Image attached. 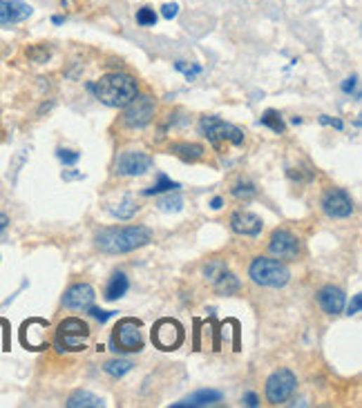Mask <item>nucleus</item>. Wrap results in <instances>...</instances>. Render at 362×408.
<instances>
[{
  "label": "nucleus",
  "mask_w": 362,
  "mask_h": 408,
  "mask_svg": "<svg viewBox=\"0 0 362 408\" xmlns=\"http://www.w3.org/2000/svg\"><path fill=\"white\" fill-rule=\"evenodd\" d=\"M90 326L79 317H67L56 328V348L60 353H81L85 350V339L90 337Z\"/></svg>",
  "instance_id": "5"
},
{
  "label": "nucleus",
  "mask_w": 362,
  "mask_h": 408,
  "mask_svg": "<svg viewBox=\"0 0 362 408\" xmlns=\"http://www.w3.org/2000/svg\"><path fill=\"white\" fill-rule=\"evenodd\" d=\"M181 185L177 181H170V178L164 174V172H159V181L153 185V187H148L143 190V195L146 197H155V195H164V192H172V190H179Z\"/></svg>",
  "instance_id": "23"
},
{
  "label": "nucleus",
  "mask_w": 362,
  "mask_h": 408,
  "mask_svg": "<svg viewBox=\"0 0 362 408\" xmlns=\"http://www.w3.org/2000/svg\"><path fill=\"white\" fill-rule=\"evenodd\" d=\"M34 9L20 0H0V27H11L22 20H27Z\"/></svg>",
  "instance_id": "13"
},
{
  "label": "nucleus",
  "mask_w": 362,
  "mask_h": 408,
  "mask_svg": "<svg viewBox=\"0 0 362 408\" xmlns=\"http://www.w3.org/2000/svg\"><path fill=\"white\" fill-rule=\"evenodd\" d=\"M259 125L269 127V130H273L276 134H284V130H286V125H284V121H282V114L276 112V110H266L264 114H261Z\"/></svg>",
  "instance_id": "24"
},
{
  "label": "nucleus",
  "mask_w": 362,
  "mask_h": 408,
  "mask_svg": "<svg viewBox=\"0 0 362 408\" xmlns=\"http://www.w3.org/2000/svg\"><path fill=\"white\" fill-rule=\"evenodd\" d=\"M27 56L32 58V60H36V62H45L47 58H49V49H45V47H32V49H27Z\"/></svg>",
  "instance_id": "32"
},
{
  "label": "nucleus",
  "mask_w": 362,
  "mask_h": 408,
  "mask_svg": "<svg viewBox=\"0 0 362 408\" xmlns=\"http://www.w3.org/2000/svg\"><path fill=\"white\" fill-rule=\"evenodd\" d=\"M87 89L101 100L103 105L108 107H126L130 100L139 94V85H136V79H132L130 74L123 72H112L101 76L96 83H90Z\"/></svg>",
  "instance_id": "2"
},
{
  "label": "nucleus",
  "mask_w": 362,
  "mask_h": 408,
  "mask_svg": "<svg viewBox=\"0 0 362 408\" xmlns=\"http://www.w3.org/2000/svg\"><path fill=\"white\" fill-rule=\"evenodd\" d=\"M136 25H141V27H155L157 11L153 7H141L139 11H136Z\"/></svg>",
  "instance_id": "28"
},
{
  "label": "nucleus",
  "mask_w": 362,
  "mask_h": 408,
  "mask_svg": "<svg viewBox=\"0 0 362 408\" xmlns=\"http://www.w3.org/2000/svg\"><path fill=\"white\" fill-rule=\"evenodd\" d=\"M132 368H134V364L128 362V360H110V362L103 366V371H105L110 377L121 379V377H126V375L132 371Z\"/></svg>",
  "instance_id": "25"
},
{
  "label": "nucleus",
  "mask_w": 362,
  "mask_h": 408,
  "mask_svg": "<svg viewBox=\"0 0 362 408\" xmlns=\"http://www.w3.org/2000/svg\"><path fill=\"white\" fill-rule=\"evenodd\" d=\"M297 388V377L289 371V368H280V371L273 373L269 379H266V400L271 404H284L286 400L291 397Z\"/></svg>",
  "instance_id": "8"
},
{
  "label": "nucleus",
  "mask_w": 362,
  "mask_h": 408,
  "mask_svg": "<svg viewBox=\"0 0 362 408\" xmlns=\"http://www.w3.org/2000/svg\"><path fill=\"white\" fill-rule=\"evenodd\" d=\"M248 277H251L253 284H257V286L284 288L291 279V270L280 259L255 257L251 261V265H248Z\"/></svg>",
  "instance_id": "3"
},
{
  "label": "nucleus",
  "mask_w": 362,
  "mask_h": 408,
  "mask_svg": "<svg viewBox=\"0 0 362 408\" xmlns=\"http://www.w3.org/2000/svg\"><path fill=\"white\" fill-rule=\"evenodd\" d=\"M136 212H139V203H136L134 197H123L119 208H112V216H117V219H121V221L132 219Z\"/></svg>",
  "instance_id": "22"
},
{
  "label": "nucleus",
  "mask_w": 362,
  "mask_h": 408,
  "mask_svg": "<svg viewBox=\"0 0 362 408\" xmlns=\"http://www.w3.org/2000/svg\"><path fill=\"white\" fill-rule=\"evenodd\" d=\"M320 123L322 125H333L335 130H344V123L340 119H331V117H320Z\"/></svg>",
  "instance_id": "36"
},
{
  "label": "nucleus",
  "mask_w": 362,
  "mask_h": 408,
  "mask_svg": "<svg viewBox=\"0 0 362 408\" xmlns=\"http://www.w3.org/2000/svg\"><path fill=\"white\" fill-rule=\"evenodd\" d=\"M157 208H159L161 212H179V210L183 208V199H181V197H172V195L161 197V199L157 201Z\"/></svg>",
  "instance_id": "27"
},
{
  "label": "nucleus",
  "mask_w": 362,
  "mask_h": 408,
  "mask_svg": "<svg viewBox=\"0 0 362 408\" xmlns=\"http://www.w3.org/2000/svg\"><path fill=\"white\" fill-rule=\"evenodd\" d=\"M224 395L219 390H213V388H208V390H197L195 395H190L188 400H183L179 404H174V408H181V406H213L217 402H221Z\"/></svg>",
  "instance_id": "17"
},
{
  "label": "nucleus",
  "mask_w": 362,
  "mask_h": 408,
  "mask_svg": "<svg viewBox=\"0 0 362 408\" xmlns=\"http://www.w3.org/2000/svg\"><path fill=\"white\" fill-rule=\"evenodd\" d=\"M183 326L177 320H159L153 326V343L159 350H177L183 343Z\"/></svg>",
  "instance_id": "9"
},
{
  "label": "nucleus",
  "mask_w": 362,
  "mask_h": 408,
  "mask_svg": "<svg viewBox=\"0 0 362 408\" xmlns=\"http://www.w3.org/2000/svg\"><path fill=\"white\" fill-rule=\"evenodd\" d=\"M199 134L208 138V143L217 150L221 147V143H231V145L244 143V132L240 127L226 123L219 117H202V121H199Z\"/></svg>",
  "instance_id": "4"
},
{
  "label": "nucleus",
  "mask_w": 362,
  "mask_h": 408,
  "mask_svg": "<svg viewBox=\"0 0 362 408\" xmlns=\"http://www.w3.org/2000/svg\"><path fill=\"white\" fill-rule=\"evenodd\" d=\"M215 286V290L219 292V295H233V292L240 290V279H237L233 272L228 270H221L213 282H210Z\"/></svg>",
  "instance_id": "21"
},
{
  "label": "nucleus",
  "mask_w": 362,
  "mask_h": 408,
  "mask_svg": "<svg viewBox=\"0 0 362 408\" xmlns=\"http://www.w3.org/2000/svg\"><path fill=\"white\" fill-rule=\"evenodd\" d=\"M362 308V295H354L351 303H349V308H347V315H358Z\"/></svg>",
  "instance_id": "35"
},
{
  "label": "nucleus",
  "mask_w": 362,
  "mask_h": 408,
  "mask_svg": "<svg viewBox=\"0 0 362 408\" xmlns=\"http://www.w3.org/2000/svg\"><path fill=\"white\" fill-rule=\"evenodd\" d=\"M356 87H358V76H351V79H347L342 83V92L351 94V92H356ZM356 96H360V92H356Z\"/></svg>",
  "instance_id": "34"
},
{
  "label": "nucleus",
  "mask_w": 362,
  "mask_h": 408,
  "mask_svg": "<svg viewBox=\"0 0 362 408\" xmlns=\"http://www.w3.org/2000/svg\"><path fill=\"white\" fill-rule=\"evenodd\" d=\"M174 70H177V72H183V76H186L188 81H195V79H197V74H202V65H190V67H188L183 60H177V62H174Z\"/></svg>",
  "instance_id": "29"
},
{
  "label": "nucleus",
  "mask_w": 362,
  "mask_h": 408,
  "mask_svg": "<svg viewBox=\"0 0 362 408\" xmlns=\"http://www.w3.org/2000/svg\"><path fill=\"white\" fill-rule=\"evenodd\" d=\"M153 241V232L146 225H112L96 235L94 244L105 254H126L139 250Z\"/></svg>",
  "instance_id": "1"
},
{
  "label": "nucleus",
  "mask_w": 362,
  "mask_h": 408,
  "mask_svg": "<svg viewBox=\"0 0 362 408\" xmlns=\"http://www.w3.org/2000/svg\"><path fill=\"white\" fill-rule=\"evenodd\" d=\"M269 250L273 257L282 261H295L299 257V239L286 230V228H278L269 239Z\"/></svg>",
  "instance_id": "10"
},
{
  "label": "nucleus",
  "mask_w": 362,
  "mask_h": 408,
  "mask_svg": "<svg viewBox=\"0 0 362 408\" xmlns=\"http://www.w3.org/2000/svg\"><path fill=\"white\" fill-rule=\"evenodd\" d=\"M94 288L90 284H74L65 290L63 305L70 310H87L94 303Z\"/></svg>",
  "instance_id": "14"
},
{
  "label": "nucleus",
  "mask_w": 362,
  "mask_h": 408,
  "mask_svg": "<svg viewBox=\"0 0 362 408\" xmlns=\"http://www.w3.org/2000/svg\"><path fill=\"white\" fill-rule=\"evenodd\" d=\"M318 303L327 315H340L344 310V303H347L344 290L338 286H324L318 292Z\"/></svg>",
  "instance_id": "16"
},
{
  "label": "nucleus",
  "mask_w": 362,
  "mask_h": 408,
  "mask_svg": "<svg viewBox=\"0 0 362 408\" xmlns=\"http://www.w3.org/2000/svg\"><path fill=\"white\" fill-rule=\"evenodd\" d=\"M170 152L174 157H179L181 161H186V163H195V161H199L204 157V147L197 145V143H172Z\"/></svg>",
  "instance_id": "19"
},
{
  "label": "nucleus",
  "mask_w": 362,
  "mask_h": 408,
  "mask_svg": "<svg viewBox=\"0 0 362 408\" xmlns=\"http://www.w3.org/2000/svg\"><path fill=\"white\" fill-rule=\"evenodd\" d=\"M87 310H90V315L94 317L96 322H101V324H105V322L110 320V317H115V315H117V312H112V310H101V308H96L94 303H92V305H90V308H87Z\"/></svg>",
  "instance_id": "31"
},
{
  "label": "nucleus",
  "mask_w": 362,
  "mask_h": 408,
  "mask_svg": "<svg viewBox=\"0 0 362 408\" xmlns=\"http://www.w3.org/2000/svg\"><path fill=\"white\" fill-rule=\"evenodd\" d=\"M67 406L70 408H101V406H105V402L101 397H96V395L90 390H77L67 400Z\"/></svg>",
  "instance_id": "20"
},
{
  "label": "nucleus",
  "mask_w": 362,
  "mask_h": 408,
  "mask_svg": "<svg viewBox=\"0 0 362 408\" xmlns=\"http://www.w3.org/2000/svg\"><path fill=\"white\" fill-rule=\"evenodd\" d=\"M157 114V100L150 94H136L130 103L123 107V125L130 130H141L150 125Z\"/></svg>",
  "instance_id": "6"
},
{
  "label": "nucleus",
  "mask_w": 362,
  "mask_h": 408,
  "mask_svg": "<svg viewBox=\"0 0 362 408\" xmlns=\"http://www.w3.org/2000/svg\"><path fill=\"white\" fill-rule=\"evenodd\" d=\"M128 288H130L128 277L123 275V272H115V275L110 277L108 286H105V299L108 301H117V299H121L123 295H126Z\"/></svg>",
  "instance_id": "18"
},
{
  "label": "nucleus",
  "mask_w": 362,
  "mask_h": 408,
  "mask_svg": "<svg viewBox=\"0 0 362 408\" xmlns=\"http://www.w3.org/2000/svg\"><path fill=\"white\" fill-rule=\"evenodd\" d=\"M177 14H179V5L177 3H166L164 7H161V16H164L166 20H172Z\"/></svg>",
  "instance_id": "33"
},
{
  "label": "nucleus",
  "mask_w": 362,
  "mask_h": 408,
  "mask_svg": "<svg viewBox=\"0 0 362 408\" xmlns=\"http://www.w3.org/2000/svg\"><path fill=\"white\" fill-rule=\"evenodd\" d=\"M63 178L72 181V178H83V174H81V172H63Z\"/></svg>",
  "instance_id": "40"
},
{
  "label": "nucleus",
  "mask_w": 362,
  "mask_h": 408,
  "mask_svg": "<svg viewBox=\"0 0 362 408\" xmlns=\"http://www.w3.org/2000/svg\"><path fill=\"white\" fill-rule=\"evenodd\" d=\"M112 346H115V350L123 353H139L143 348L141 320H134V317L121 320L115 328V333H112Z\"/></svg>",
  "instance_id": "7"
},
{
  "label": "nucleus",
  "mask_w": 362,
  "mask_h": 408,
  "mask_svg": "<svg viewBox=\"0 0 362 408\" xmlns=\"http://www.w3.org/2000/svg\"><path fill=\"white\" fill-rule=\"evenodd\" d=\"M56 157H58L60 163L74 165V163L81 159V152H74V150H56Z\"/></svg>",
  "instance_id": "30"
},
{
  "label": "nucleus",
  "mask_w": 362,
  "mask_h": 408,
  "mask_svg": "<svg viewBox=\"0 0 362 408\" xmlns=\"http://www.w3.org/2000/svg\"><path fill=\"white\" fill-rule=\"evenodd\" d=\"M221 206H224V199L221 197H215L213 201H210V208H213V210H221Z\"/></svg>",
  "instance_id": "38"
},
{
  "label": "nucleus",
  "mask_w": 362,
  "mask_h": 408,
  "mask_svg": "<svg viewBox=\"0 0 362 408\" xmlns=\"http://www.w3.org/2000/svg\"><path fill=\"white\" fill-rule=\"evenodd\" d=\"M153 165H155L153 157L146 154V152L128 150V152H123V154L117 159L115 172L119 176H141L148 170H153Z\"/></svg>",
  "instance_id": "12"
},
{
  "label": "nucleus",
  "mask_w": 362,
  "mask_h": 408,
  "mask_svg": "<svg viewBox=\"0 0 362 408\" xmlns=\"http://www.w3.org/2000/svg\"><path fill=\"white\" fill-rule=\"evenodd\" d=\"M231 195L235 197V199H244V201H248V199H253L255 195H257V187H255V183H251V181H237L233 187H231Z\"/></svg>",
  "instance_id": "26"
},
{
  "label": "nucleus",
  "mask_w": 362,
  "mask_h": 408,
  "mask_svg": "<svg viewBox=\"0 0 362 408\" xmlns=\"http://www.w3.org/2000/svg\"><path fill=\"white\" fill-rule=\"evenodd\" d=\"M7 223H9V216H7L5 212H0V232L5 230V228H7Z\"/></svg>",
  "instance_id": "39"
},
{
  "label": "nucleus",
  "mask_w": 362,
  "mask_h": 408,
  "mask_svg": "<svg viewBox=\"0 0 362 408\" xmlns=\"http://www.w3.org/2000/svg\"><path fill=\"white\" fill-rule=\"evenodd\" d=\"M231 228H233V232L242 235V237H257L261 232V228H264V223H261V219L253 212L237 210L231 214Z\"/></svg>",
  "instance_id": "15"
},
{
  "label": "nucleus",
  "mask_w": 362,
  "mask_h": 408,
  "mask_svg": "<svg viewBox=\"0 0 362 408\" xmlns=\"http://www.w3.org/2000/svg\"><path fill=\"white\" fill-rule=\"evenodd\" d=\"M322 210L331 219H347V216H351L356 206H354V199L349 197V192L340 187H331L324 192L322 197Z\"/></svg>",
  "instance_id": "11"
},
{
  "label": "nucleus",
  "mask_w": 362,
  "mask_h": 408,
  "mask_svg": "<svg viewBox=\"0 0 362 408\" xmlns=\"http://www.w3.org/2000/svg\"><path fill=\"white\" fill-rule=\"evenodd\" d=\"M244 404H246V406H253V408H255V406H259L257 395H255V393H246V395H244Z\"/></svg>",
  "instance_id": "37"
},
{
  "label": "nucleus",
  "mask_w": 362,
  "mask_h": 408,
  "mask_svg": "<svg viewBox=\"0 0 362 408\" xmlns=\"http://www.w3.org/2000/svg\"><path fill=\"white\" fill-rule=\"evenodd\" d=\"M52 22H54V25H63V22H65V18H63V16H54V18H52Z\"/></svg>",
  "instance_id": "41"
}]
</instances>
